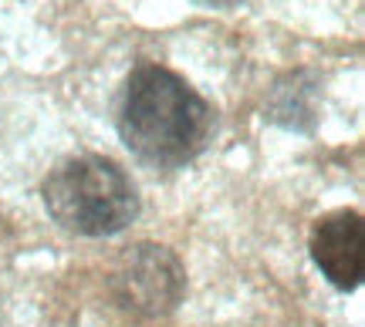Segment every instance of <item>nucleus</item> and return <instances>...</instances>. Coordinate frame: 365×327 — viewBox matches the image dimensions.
Returning a JSON list of instances; mask_svg holds the SVG:
<instances>
[{
	"mask_svg": "<svg viewBox=\"0 0 365 327\" xmlns=\"http://www.w3.org/2000/svg\"><path fill=\"white\" fill-rule=\"evenodd\" d=\"M115 125L118 139L143 166L182 169L213 139L217 112L182 75L156 61H139L122 85Z\"/></svg>",
	"mask_w": 365,
	"mask_h": 327,
	"instance_id": "f257e3e1",
	"label": "nucleus"
},
{
	"mask_svg": "<svg viewBox=\"0 0 365 327\" xmlns=\"http://www.w3.org/2000/svg\"><path fill=\"white\" fill-rule=\"evenodd\" d=\"M44 210L78 236L122 233L139 216V189L118 162L95 152L61 159L41 183Z\"/></svg>",
	"mask_w": 365,
	"mask_h": 327,
	"instance_id": "f03ea898",
	"label": "nucleus"
},
{
	"mask_svg": "<svg viewBox=\"0 0 365 327\" xmlns=\"http://www.w3.org/2000/svg\"><path fill=\"white\" fill-rule=\"evenodd\" d=\"M186 290V270L170 247L139 243L122 253L112 270V297L135 317H163L176 311Z\"/></svg>",
	"mask_w": 365,
	"mask_h": 327,
	"instance_id": "7ed1b4c3",
	"label": "nucleus"
},
{
	"mask_svg": "<svg viewBox=\"0 0 365 327\" xmlns=\"http://www.w3.org/2000/svg\"><path fill=\"white\" fill-rule=\"evenodd\" d=\"M314 267L339 290H359L365 277V220L359 210H335L318 216L308 240Z\"/></svg>",
	"mask_w": 365,
	"mask_h": 327,
	"instance_id": "20e7f679",
	"label": "nucleus"
},
{
	"mask_svg": "<svg viewBox=\"0 0 365 327\" xmlns=\"http://www.w3.org/2000/svg\"><path fill=\"white\" fill-rule=\"evenodd\" d=\"M196 7H207V11H234L244 0H193Z\"/></svg>",
	"mask_w": 365,
	"mask_h": 327,
	"instance_id": "39448f33",
	"label": "nucleus"
}]
</instances>
